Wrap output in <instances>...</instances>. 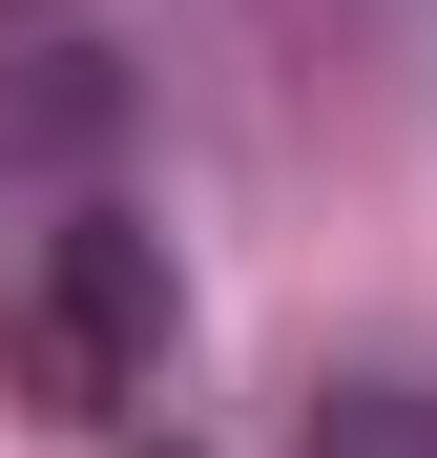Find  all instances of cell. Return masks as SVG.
<instances>
[{"instance_id":"cell-2","label":"cell","mask_w":437,"mask_h":458,"mask_svg":"<svg viewBox=\"0 0 437 458\" xmlns=\"http://www.w3.org/2000/svg\"><path fill=\"white\" fill-rule=\"evenodd\" d=\"M291 458H437V375H416V354H354V375H313Z\"/></svg>"},{"instance_id":"cell-1","label":"cell","mask_w":437,"mask_h":458,"mask_svg":"<svg viewBox=\"0 0 437 458\" xmlns=\"http://www.w3.org/2000/svg\"><path fill=\"white\" fill-rule=\"evenodd\" d=\"M0 354H21V396L63 437H105L167 396V354H188V292H167V229H125V208H63L21 271H0Z\"/></svg>"}]
</instances>
